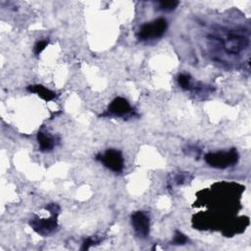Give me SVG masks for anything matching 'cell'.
Here are the masks:
<instances>
[{"label": "cell", "instance_id": "obj_1", "mask_svg": "<svg viewBox=\"0 0 251 251\" xmlns=\"http://www.w3.org/2000/svg\"><path fill=\"white\" fill-rule=\"evenodd\" d=\"M238 160V154L235 149H231L228 152H217L208 153L205 156V161L211 167L225 169L229 166H233Z\"/></svg>", "mask_w": 251, "mask_h": 251}, {"label": "cell", "instance_id": "obj_2", "mask_svg": "<svg viewBox=\"0 0 251 251\" xmlns=\"http://www.w3.org/2000/svg\"><path fill=\"white\" fill-rule=\"evenodd\" d=\"M167 29V21L164 19L155 20L152 23H147L143 25L137 34L139 40H151L161 37Z\"/></svg>", "mask_w": 251, "mask_h": 251}, {"label": "cell", "instance_id": "obj_3", "mask_svg": "<svg viewBox=\"0 0 251 251\" xmlns=\"http://www.w3.org/2000/svg\"><path fill=\"white\" fill-rule=\"evenodd\" d=\"M96 158L115 173H121L124 169V158L118 150L108 149L103 155H98Z\"/></svg>", "mask_w": 251, "mask_h": 251}, {"label": "cell", "instance_id": "obj_4", "mask_svg": "<svg viewBox=\"0 0 251 251\" xmlns=\"http://www.w3.org/2000/svg\"><path fill=\"white\" fill-rule=\"evenodd\" d=\"M131 224L135 233L139 237H142V238L147 237L149 233L150 221L148 216L144 212L137 211L133 213L131 216Z\"/></svg>", "mask_w": 251, "mask_h": 251}, {"label": "cell", "instance_id": "obj_5", "mask_svg": "<svg viewBox=\"0 0 251 251\" xmlns=\"http://www.w3.org/2000/svg\"><path fill=\"white\" fill-rule=\"evenodd\" d=\"M225 49L229 53H238L248 45V39L237 33H228L223 39Z\"/></svg>", "mask_w": 251, "mask_h": 251}, {"label": "cell", "instance_id": "obj_6", "mask_svg": "<svg viewBox=\"0 0 251 251\" xmlns=\"http://www.w3.org/2000/svg\"><path fill=\"white\" fill-rule=\"evenodd\" d=\"M130 112H131V108L128 102L126 99L121 97H118L115 100H113V102L109 105V108H108V113L110 115H114L118 117L127 115Z\"/></svg>", "mask_w": 251, "mask_h": 251}, {"label": "cell", "instance_id": "obj_7", "mask_svg": "<svg viewBox=\"0 0 251 251\" xmlns=\"http://www.w3.org/2000/svg\"><path fill=\"white\" fill-rule=\"evenodd\" d=\"M30 226H32V228L43 235L49 234L57 226V222H56V217L54 216L51 219H44V220H34L32 222H30Z\"/></svg>", "mask_w": 251, "mask_h": 251}, {"label": "cell", "instance_id": "obj_8", "mask_svg": "<svg viewBox=\"0 0 251 251\" xmlns=\"http://www.w3.org/2000/svg\"><path fill=\"white\" fill-rule=\"evenodd\" d=\"M27 90L30 92L36 93L37 95H39L41 98H43L46 101H50V100L54 99L56 96L53 91L45 88L42 85H38V84L37 85H29L27 87Z\"/></svg>", "mask_w": 251, "mask_h": 251}, {"label": "cell", "instance_id": "obj_9", "mask_svg": "<svg viewBox=\"0 0 251 251\" xmlns=\"http://www.w3.org/2000/svg\"><path fill=\"white\" fill-rule=\"evenodd\" d=\"M37 140L41 151H48L54 147V139L51 136L45 134L44 132H38Z\"/></svg>", "mask_w": 251, "mask_h": 251}, {"label": "cell", "instance_id": "obj_10", "mask_svg": "<svg viewBox=\"0 0 251 251\" xmlns=\"http://www.w3.org/2000/svg\"><path fill=\"white\" fill-rule=\"evenodd\" d=\"M178 5V2L177 1H175V0H171V1H162V2H159V7L161 10H164V11H172V10H175Z\"/></svg>", "mask_w": 251, "mask_h": 251}, {"label": "cell", "instance_id": "obj_11", "mask_svg": "<svg viewBox=\"0 0 251 251\" xmlns=\"http://www.w3.org/2000/svg\"><path fill=\"white\" fill-rule=\"evenodd\" d=\"M178 84L183 88V89H190L191 83H190V77L187 75H179L177 78Z\"/></svg>", "mask_w": 251, "mask_h": 251}, {"label": "cell", "instance_id": "obj_12", "mask_svg": "<svg viewBox=\"0 0 251 251\" xmlns=\"http://www.w3.org/2000/svg\"><path fill=\"white\" fill-rule=\"evenodd\" d=\"M187 241V238L184 234H182L180 231H176L175 237L173 239V244H184Z\"/></svg>", "mask_w": 251, "mask_h": 251}, {"label": "cell", "instance_id": "obj_13", "mask_svg": "<svg viewBox=\"0 0 251 251\" xmlns=\"http://www.w3.org/2000/svg\"><path fill=\"white\" fill-rule=\"evenodd\" d=\"M47 44H48V40H40V41H38L35 44V46H34V53L36 55H38L46 47Z\"/></svg>", "mask_w": 251, "mask_h": 251}]
</instances>
